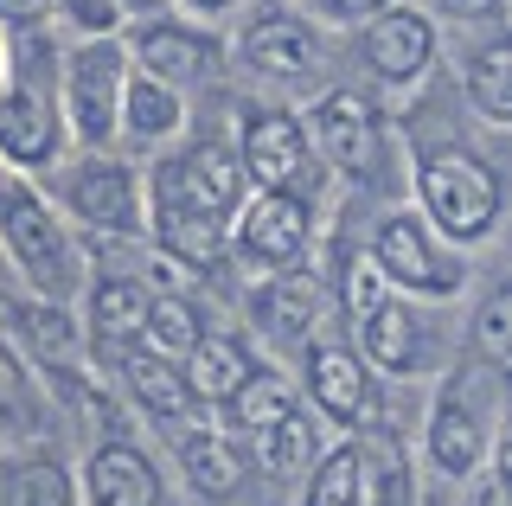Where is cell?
<instances>
[{
	"label": "cell",
	"mask_w": 512,
	"mask_h": 506,
	"mask_svg": "<svg viewBox=\"0 0 512 506\" xmlns=\"http://www.w3.org/2000/svg\"><path fill=\"white\" fill-rule=\"evenodd\" d=\"M404 173H410V205L423 212V225L455 244L461 257L487 250L506 225V173L487 148H474L468 135L442 129V122H410L404 129Z\"/></svg>",
	"instance_id": "1"
},
{
	"label": "cell",
	"mask_w": 512,
	"mask_h": 506,
	"mask_svg": "<svg viewBox=\"0 0 512 506\" xmlns=\"http://www.w3.org/2000/svg\"><path fill=\"white\" fill-rule=\"evenodd\" d=\"M109 372H116L122 398L135 404V417L160 423V430L199 417V404H192V391H186V372L173 366V359L148 353V346H128V353H116V359H109Z\"/></svg>",
	"instance_id": "22"
},
{
	"label": "cell",
	"mask_w": 512,
	"mask_h": 506,
	"mask_svg": "<svg viewBox=\"0 0 512 506\" xmlns=\"http://www.w3.org/2000/svg\"><path fill=\"white\" fill-rule=\"evenodd\" d=\"M32 186L52 199V212L71 231L141 244V225H148V193H141V161H128V154H116V148H103V154L71 148L58 167H45Z\"/></svg>",
	"instance_id": "6"
},
{
	"label": "cell",
	"mask_w": 512,
	"mask_h": 506,
	"mask_svg": "<svg viewBox=\"0 0 512 506\" xmlns=\"http://www.w3.org/2000/svg\"><path fill=\"white\" fill-rule=\"evenodd\" d=\"M122 20H148V13H167V0H116Z\"/></svg>",
	"instance_id": "37"
},
{
	"label": "cell",
	"mask_w": 512,
	"mask_h": 506,
	"mask_svg": "<svg viewBox=\"0 0 512 506\" xmlns=\"http://www.w3.org/2000/svg\"><path fill=\"white\" fill-rule=\"evenodd\" d=\"M301 398H308V417L320 430H346V436H372V423L384 417V385L378 372L352 353L346 340L314 334L301 346Z\"/></svg>",
	"instance_id": "13"
},
{
	"label": "cell",
	"mask_w": 512,
	"mask_h": 506,
	"mask_svg": "<svg viewBox=\"0 0 512 506\" xmlns=\"http://www.w3.org/2000/svg\"><path fill=\"white\" fill-rule=\"evenodd\" d=\"M378 7H391V0H301V13H308L314 26H359V20H372Z\"/></svg>",
	"instance_id": "34"
},
{
	"label": "cell",
	"mask_w": 512,
	"mask_h": 506,
	"mask_svg": "<svg viewBox=\"0 0 512 506\" xmlns=\"http://www.w3.org/2000/svg\"><path fill=\"white\" fill-rule=\"evenodd\" d=\"M372 436H340L314 455V468L301 474V500L295 506H365V487H372Z\"/></svg>",
	"instance_id": "25"
},
{
	"label": "cell",
	"mask_w": 512,
	"mask_h": 506,
	"mask_svg": "<svg viewBox=\"0 0 512 506\" xmlns=\"http://www.w3.org/2000/svg\"><path fill=\"white\" fill-rule=\"evenodd\" d=\"M128 84V52L116 39H64L58 45V116L64 141L84 154L116 148V109Z\"/></svg>",
	"instance_id": "10"
},
{
	"label": "cell",
	"mask_w": 512,
	"mask_h": 506,
	"mask_svg": "<svg viewBox=\"0 0 512 506\" xmlns=\"http://www.w3.org/2000/svg\"><path fill=\"white\" fill-rule=\"evenodd\" d=\"M468 295H474V308L461 321V353L493 366V372H506L512 366V289H506V276H487Z\"/></svg>",
	"instance_id": "27"
},
{
	"label": "cell",
	"mask_w": 512,
	"mask_h": 506,
	"mask_svg": "<svg viewBox=\"0 0 512 506\" xmlns=\"http://www.w3.org/2000/svg\"><path fill=\"white\" fill-rule=\"evenodd\" d=\"M77 327H84V359L96 366H109L116 353L141 340V321H148L154 308V282L135 276V270H103V263H90L84 289H77Z\"/></svg>",
	"instance_id": "16"
},
{
	"label": "cell",
	"mask_w": 512,
	"mask_h": 506,
	"mask_svg": "<svg viewBox=\"0 0 512 506\" xmlns=\"http://www.w3.org/2000/svg\"><path fill=\"white\" fill-rule=\"evenodd\" d=\"M52 20V0H0V33H32Z\"/></svg>",
	"instance_id": "35"
},
{
	"label": "cell",
	"mask_w": 512,
	"mask_h": 506,
	"mask_svg": "<svg viewBox=\"0 0 512 506\" xmlns=\"http://www.w3.org/2000/svg\"><path fill=\"white\" fill-rule=\"evenodd\" d=\"M320 449H327V430H320L308 410L282 417L276 430H263V436L250 442V455H256V462H263L269 474H276V481H295V474H308Z\"/></svg>",
	"instance_id": "29"
},
{
	"label": "cell",
	"mask_w": 512,
	"mask_h": 506,
	"mask_svg": "<svg viewBox=\"0 0 512 506\" xmlns=\"http://www.w3.org/2000/svg\"><path fill=\"white\" fill-rule=\"evenodd\" d=\"M71 481H77V506H160V494H167L154 455L128 436H96L84 462L71 468Z\"/></svg>",
	"instance_id": "18"
},
{
	"label": "cell",
	"mask_w": 512,
	"mask_h": 506,
	"mask_svg": "<svg viewBox=\"0 0 512 506\" xmlns=\"http://www.w3.org/2000/svg\"><path fill=\"white\" fill-rule=\"evenodd\" d=\"M352 353L365 359L378 378H436L461 346H448L442 308L429 302H404V295H378L365 314H352Z\"/></svg>",
	"instance_id": "11"
},
{
	"label": "cell",
	"mask_w": 512,
	"mask_h": 506,
	"mask_svg": "<svg viewBox=\"0 0 512 506\" xmlns=\"http://www.w3.org/2000/svg\"><path fill=\"white\" fill-rule=\"evenodd\" d=\"M0 77H7V33H0Z\"/></svg>",
	"instance_id": "39"
},
{
	"label": "cell",
	"mask_w": 512,
	"mask_h": 506,
	"mask_svg": "<svg viewBox=\"0 0 512 506\" xmlns=\"http://www.w3.org/2000/svg\"><path fill=\"white\" fill-rule=\"evenodd\" d=\"M365 506H423L416 468H410L397 449H378V462H372V487H365Z\"/></svg>",
	"instance_id": "31"
},
{
	"label": "cell",
	"mask_w": 512,
	"mask_h": 506,
	"mask_svg": "<svg viewBox=\"0 0 512 506\" xmlns=\"http://www.w3.org/2000/svg\"><path fill=\"white\" fill-rule=\"evenodd\" d=\"M122 52H128V71L154 77V84H173V90H199L212 77H224V33L186 20L173 7L148 13V20H128Z\"/></svg>",
	"instance_id": "15"
},
{
	"label": "cell",
	"mask_w": 512,
	"mask_h": 506,
	"mask_svg": "<svg viewBox=\"0 0 512 506\" xmlns=\"http://www.w3.org/2000/svg\"><path fill=\"white\" fill-rule=\"evenodd\" d=\"M365 263L391 295L404 302H429V308H455L461 295L474 289V257H461L455 244H442L436 231L423 225L416 205H384L365 231Z\"/></svg>",
	"instance_id": "5"
},
{
	"label": "cell",
	"mask_w": 512,
	"mask_h": 506,
	"mask_svg": "<svg viewBox=\"0 0 512 506\" xmlns=\"http://www.w3.org/2000/svg\"><path fill=\"white\" fill-rule=\"evenodd\" d=\"M0 506H77L71 462H58L39 442L0 449Z\"/></svg>",
	"instance_id": "26"
},
{
	"label": "cell",
	"mask_w": 512,
	"mask_h": 506,
	"mask_svg": "<svg viewBox=\"0 0 512 506\" xmlns=\"http://www.w3.org/2000/svg\"><path fill=\"white\" fill-rule=\"evenodd\" d=\"M250 334L269 353H301L314 334H327V314H333V289L320 270H295V276H263L250 282Z\"/></svg>",
	"instance_id": "17"
},
{
	"label": "cell",
	"mask_w": 512,
	"mask_h": 506,
	"mask_svg": "<svg viewBox=\"0 0 512 506\" xmlns=\"http://www.w3.org/2000/svg\"><path fill=\"white\" fill-rule=\"evenodd\" d=\"M71 154L58 116V45L39 33L7 39V77H0V167L39 180Z\"/></svg>",
	"instance_id": "4"
},
{
	"label": "cell",
	"mask_w": 512,
	"mask_h": 506,
	"mask_svg": "<svg viewBox=\"0 0 512 506\" xmlns=\"http://www.w3.org/2000/svg\"><path fill=\"white\" fill-rule=\"evenodd\" d=\"M295 410H301V385H295V372H282L276 359H269V366H263V372H250L224 404L205 410V423H212L218 436H231V442H256L263 430H276L282 417H295Z\"/></svg>",
	"instance_id": "21"
},
{
	"label": "cell",
	"mask_w": 512,
	"mask_h": 506,
	"mask_svg": "<svg viewBox=\"0 0 512 506\" xmlns=\"http://www.w3.org/2000/svg\"><path fill=\"white\" fill-rule=\"evenodd\" d=\"M301 129H308L327 180H346V186H391V161L397 148V129L384 116V103L359 84H327L320 97L301 109Z\"/></svg>",
	"instance_id": "7"
},
{
	"label": "cell",
	"mask_w": 512,
	"mask_h": 506,
	"mask_svg": "<svg viewBox=\"0 0 512 506\" xmlns=\"http://www.w3.org/2000/svg\"><path fill=\"white\" fill-rule=\"evenodd\" d=\"M20 417H32V366L0 334V423H20Z\"/></svg>",
	"instance_id": "32"
},
{
	"label": "cell",
	"mask_w": 512,
	"mask_h": 506,
	"mask_svg": "<svg viewBox=\"0 0 512 506\" xmlns=\"http://www.w3.org/2000/svg\"><path fill=\"white\" fill-rule=\"evenodd\" d=\"M416 7L429 13V20H455V26H480V33H487V26H500V13H506V0H416Z\"/></svg>",
	"instance_id": "33"
},
{
	"label": "cell",
	"mask_w": 512,
	"mask_h": 506,
	"mask_svg": "<svg viewBox=\"0 0 512 506\" xmlns=\"http://www.w3.org/2000/svg\"><path fill=\"white\" fill-rule=\"evenodd\" d=\"M173 13H186V20H199V26H218V20H231L244 0H167Z\"/></svg>",
	"instance_id": "36"
},
{
	"label": "cell",
	"mask_w": 512,
	"mask_h": 506,
	"mask_svg": "<svg viewBox=\"0 0 512 506\" xmlns=\"http://www.w3.org/2000/svg\"><path fill=\"white\" fill-rule=\"evenodd\" d=\"M173 468H180L192 500H224V494L244 487V455H237L231 436H218L212 423H205V410L186 417V423H173Z\"/></svg>",
	"instance_id": "23"
},
{
	"label": "cell",
	"mask_w": 512,
	"mask_h": 506,
	"mask_svg": "<svg viewBox=\"0 0 512 506\" xmlns=\"http://www.w3.org/2000/svg\"><path fill=\"white\" fill-rule=\"evenodd\" d=\"M455 84H461V109L480 129L506 135V122H512V39H506V26H487V33H474L461 45Z\"/></svg>",
	"instance_id": "20"
},
{
	"label": "cell",
	"mask_w": 512,
	"mask_h": 506,
	"mask_svg": "<svg viewBox=\"0 0 512 506\" xmlns=\"http://www.w3.org/2000/svg\"><path fill=\"white\" fill-rule=\"evenodd\" d=\"M231 154L244 167L250 193H288V199H308V205H327V167H320L308 129H301V109H288L276 97H256V103H237V122H231Z\"/></svg>",
	"instance_id": "8"
},
{
	"label": "cell",
	"mask_w": 512,
	"mask_h": 506,
	"mask_svg": "<svg viewBox=\"0 0 512 506\" xmlns=\"http://www.w3.org/2000/svg\"><path fill=\"white\" fill-rule=\"evenodd\" d=\"M13 295H20V289H13V276H7V263H0V308H7V302H13Z\"/></svg>",
	"instance_id": "38"
},
{
	"label": "cell",
	"mask_w": 512,
	"mask_h": 506,
	"mask_svg": "<svg viewBox=\"0 0 512 506\" xmlns=\"http://www.w3.org/2000/svg\"><path fill=\"white\" fill-rule=\"evenodd\" d=\"M0 263H7L13 289L39 295V302H77L90 276V250L77 231L52 212V199L26 180V173L0 167Z\"/></svg>",
	"instance_id": "3"
},
{
	"label": "cell",
	"mask_w": 512,
	"mask_h": 506,
	"mask_svg": "<svg viewBox=\"0 0 512 506\" xmlns=\"http://www.w3.org/2000/svg\"><path fill=\"white\" fill-rule=\"evenodd\" d=\"M500 442H506V372L455 353L436 372V391H429L423 430H416V462H423L429 481L468 487L500 455Z\"/></svg>",
	"instance_id": "2"
},
{
	"label": "cell",
	"mask_w": 512,
	"mask_h": 506,
	"mask_svg": "<svg viewBox=\"0 0 512 506\" xmlns=\"http://www.w3.org/2000/svg\"><path fill=\"white\" fill-rule=\"evenodd\" d=\"M346 52H352V65L365 71V84L416 90V84H429V71H436V58H442V26L429 20L416 0H391V7L372 13V20L352 26Z\"/></svg>",
	"instance_id": "12"
},
{
	"label": "cell",
	"mask_w": 512,
	"mask_h": 506,
	"mask_svg": "<svg viewBox=\"0 0 512 506\" xmlns=\"http://www.w3.org/2000/svg\"><path fill=\"white\" fill-rule=\"evenodd\" d=\"M52 20L64 26V39H116L128 26L116 0H52Z\"/></svg>",
	"instance_id": "30"
},
{
	"label": "cell",
	"mask_w": 512,
	"mask_h": 506,
	"mask_svg": "<svg viewBox=\"0 0 512 506\" xmlns=\"http://www.w3.org/2000/svg\"><path fill=\"white\" fill-rule=\"evenodd\" d=\"M263 366H269V353H263L250 334H205V340L180 359L186 391H192V404H199V410L224 404L250 372H263Z\"/></svg>",
	"instance_id": "24"
},
{
	"label": "cell",
	"mask_w": 512,
	"mask_h": 506,
	"mask_svg": "<svg viewBox=\"0 0 512 506\" xmlns=\"http://www.w3.org/2000/svg\"><path fill=\"white\" fill-rule=\"evenodd\" d=\"M320 244H327V205L288 199V193H250L237 205L231 231H224V263H237L250 282L295 276V270H314Z\"/></svg>",
	"instance_id": "9"
},
{
	"label": "cell",
	"mask_w": 512,
	"mask_h": 506,
	"mask_svg": "<svg viewBox=\"0 0 512 506\" xmlns=\"http://www.w3.org/2000/svg\"><path fill=\"white\" fill-rule=\"evenodd\" d=\"M224 65H244L263 84H308L327 71V26H314L288 0H269L224 39Z\"/></svg>",
	"instance_id": "14"
},
{
	"label": "cell",
	"mask_w": 512,
	"mask_h": 506,
	"mask_svg": "<svg viewBox=\"0 0 512 506\" xmlns=\"http://www.w3.org/2000/svg\"><path fill=\"white\" fill-rule=\"evenodd\" d=\"M186 129H192L186 90L154 84V77L128 71L122 109H116V154H128V161H154V154L173 148V141H186Z\"/></svg>",
	"instance_id": "19"
},
{
	"label": "cell",
	"mask_w": 512,
	"mask_h": 506,
	"mask_svg": "<svg viewBox=\"0 0 512 506\" xmlns=\"http://www.w3.org/2000/svg\"><path fill=\"white\" fill-rule=\"evenodd\" d=\"M212 327H205V314H199V302L192 295H180V289H154V308H148V321H141V340L135 346H148V353H160V359H180L199 346Z\"/></svg>",
	"instance_id": "28"
}]
</instances>
